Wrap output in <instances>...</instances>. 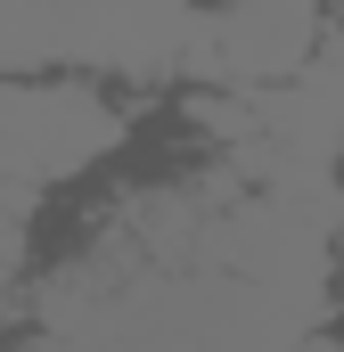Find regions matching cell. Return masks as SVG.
<instances>
[{
	"instance_id": "cell-3",
	"label": "cell",
	"mask_w": 344,
	"mask_h": 352,
	"mask_svg": "<svg viewBox=\"0 0 344 352\" xmlns=\"http://www.w3.org/2000/svg\"><path fill=\"white\" fill-rule=\"evenodd\" d=\"M58 66V0H0V74Z\"/></svg>"
},
{
	"instance_id": "cell-1",
	"label": "cell",
	"mask_w": 344,
	"mask_h": 352,
	"mask_svg": "<svg viewBox=\"0 0 344 352\" xmlns=\"http://www.w3.org/2000/svg\"><path fill=\"white\" fill-rule=\"evenodd\" d=\"M115 107L83 74H0V180L8 188H50V180L83 173L90 156L115 148Z\"/></svg>"
},
{
	"instance_id": "cell-4",
	"label": "cell",
	"mask_w": 344,
	"mask_h": 352,
	"mask_svg": "<svg viewBox=\"0 0 344 352\" xmlns=\"http://www.w3.org/2000/svg\"><path fill=\"white\" fill-rule=\"evenodd\" d=\"M336 16H344V0H336Z\"/></svg>"
},
{
	"instance_id": "cell-2",
	"label": "cell",
	"mask_w": 344,
	"mask_h": 352,
	"mask_svg": "<svg viewBox=\"0 0 344 352\" xmlns=\"http://www.w3.org/2000/svg\"><path fill=\"white\" fill-rule=\"evenodd\" d=\"M320 41H328L320 0H230V8L213 16L222 82H279V74H295Z\"/></svg>"
}]
</instances>
